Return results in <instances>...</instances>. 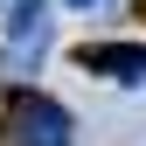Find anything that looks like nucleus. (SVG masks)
I'll return each mask as SVG.
<instances>
[{"instance_id":"nucleus-4","label":"nucleus","mask_w":146,"mask_h":146,"mask_svg":"<svg viewBox=\"0 0 146 146\" xmlns=\"http://www.w3.org/2000/svg\"><path fill=\"white\" fill-rule=\"evenodd\" d=\"M70 7H84V14H90V7H98V0H70Z\"/></svg>"},{"instance_id":"nucleus-2","label":"nucleus","mask_w":146,"mask_h":146,"mask_svg":"<svg viewBox=\"0 0 146 146\" xmlns=\"http://www.w3.org/2000/svg\"><path fill=\"white\" fill-rule=\"evenodd\" d=\"M7 146H77V118L49 90H21L7 111Z\"/></svg>"},{"instance_id":"nucleus-3","label":"nucleus","mask_w":146,"mask_h":146,"mask_svg":"<svg viewBox=\"0 0 146 146\" xmlns=\"http://www.w3.org/2000/svg\"><path fill=\"white\" fill-rule=\"evenodd\" d=\"M77 63L90 70V77H111V84L146 90V42H84Z\"/></svg>"},{"instance_id":"nucleus-1","label":"nucleus","mask_w":146,"mask_h":146,"mask_svg":"<svg viewBox=\"0 0 146 146\" xmlns=\"http://www.w3.org/2000/svg\"><path fill=\"white\" fill-rule=\"evenodd\" d=\"M56 49V21H49V0H7V70L14 77H35Z\"/></svg>"}]
</instances>
